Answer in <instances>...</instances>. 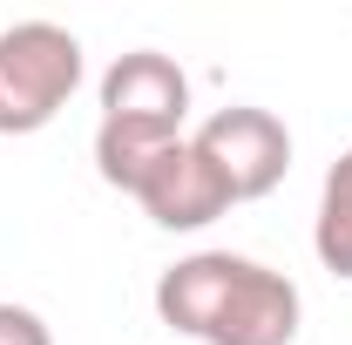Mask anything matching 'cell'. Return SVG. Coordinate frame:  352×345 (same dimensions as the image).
<instances>
[{"label": "cell", "instance_id": "obj_1", "mask_svg": "<svg viewBox=\"0 0 352 345\" xmlns=\"http://www.w3.org/2000/svg\"><path fill=\"white\" fill-rule=\"evenodd\" d=\"M156 318L197 345H292L305 298L285 271L237 251H190L156 278Z\"/></svg>", "mask_w": 352, "mask_h": 345}, {"label": "cell", "instance_id": "obj_2", "mask_svg": "<svg viewBox=\"0 0 352 345\" xmlns=\"http://www.w3.org/2000/svg\"><path fill=\"white\" fill-rule=\"evenodd\" d=\"M190 122V75L163 47H129L102 75V122H95V176L129 197L170 142H183Z\"/></svg>", "mask_w": 352, "mask_h": 345}, {"label": "cell", "instance_id": "obj_3", "mask_svg": "<svg viewBox=\"0 0 352 345\" xmlns=\"http://www.w3.org/2000/svg\"><path fill=\"white\" fill-rule=\"evenodd\" d=\"M88 61L61 21L0 27V135H41L82 88Z\"/></svg>", "mask_w": 352, "mask_h": 345}, {"label": "cell", "instance_id": "obj_4", "mask_svg": "<svg viewBox=\"0 0 352 345\" xmlns=\"http://www.w3.org/2000/svg\"><path fill=\"white\" fill-rule=\"evenodd\" d=\"M197 142V156L223 176V190H230V203H258L271 197L285 170H292V129L258 109V102H230L217 115H204V129L190 135Z\"/></svg>", "mask_w": 352, "mask_h": 345}, {"label": "cell", "instance_id": "obj_5", "mask_svg": "<svg viewBox=\"0 0 352 345\" xmlns=\"http://www.w3.org/2000/svg\"><path fill=\"white\" fill-rule=\"evenodd\" d=\"M129 197L142 203V216H149L156 230H210L217 216H230V190H223V176L197 156L190 135L170 142L149 170L135 176Z\"/></svg>", "mask_w": 352, "mask_h": 345}, {"label": "cell", "instance_id": "obj_6", "mask_svg": "<svg viewBox=\"0 0 352 345\" xmlns=\"http://www.w3.org/2000/svg\"><path fill=\"white\" fill-rule=\"evenodd\" d=\"M311 251L332 278L352 285V149L325 170L318 183V223H311Z\"/></svg>", "mask_w": 352, "mask_h": 345}, {"label": "cell", "instance_id": "obj_7", "mask_svg": "<svg viewBox=\"0 0 352 345\" xmlns=\"http://www.w3.org/2000/svg\"><path fill=\"white\" fill-rule=\"evenodd\" d=\"M0 345H54V332H47V318L34 304L0 298Z\"/></svg>", "mask_w": 352, "mask_h": 345}]
</instances>
